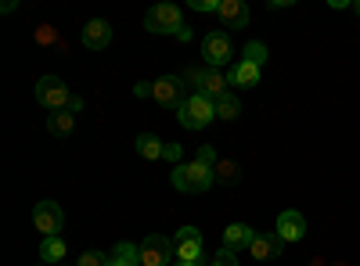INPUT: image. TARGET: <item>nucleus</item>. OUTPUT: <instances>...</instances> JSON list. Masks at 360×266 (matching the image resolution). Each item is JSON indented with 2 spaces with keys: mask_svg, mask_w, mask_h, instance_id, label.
Masks as SVG:
<instances>
[{
  "mask_svg": "<svg viewBox=\"0 0 360 266\" xmlns=\"http://www.w3.org/2000/svg\"><path fill=\"white\" fill-rule=\"evenodd\" d=\"M220 22H224V29H245L249 25V18H252V11H249V4L245 0H220Z\"/></svg>",
  "mask_w": 360,
  "mask_h": 266,
  "instance_id": "f8f14e48",
  "label": "nucleus"
},
{
  "mask_svg": "<svg viewBox=\"0 0 360 266\" xmlns=\"http://www.w3.org/2000/svg\"><path fill=\"white\" fill-rule=\"evenodd\" d=\"M152 98H155L159 105H166V108H180V105L188 101V94H184V76H162V79H155Z\"/></svg>",
  "mask_w": 360,
  "mask_h": 266,
  "instance_id": "1a4fd4ad",
  "label": "nucleus"
},
{
  "mask_svg": "<svg viewBox=\"0 0 360 266\" xmlns=\"http://www.w3.org/2000/svg\"><path fill=\"white\" fill-rule=\"evenodd\" d=\"M144 29L148 33H166V36L188 40V25H184V15H180L176 4H155L144 15Z\"/></svg>",
  "mask_w": 360,
  "mask_h": 266,
  "instance_id": "f03ea898",
  "label": "nucleus"
},
{
  "mask_svg": "<svg viewBox=\"0 0 360 266\" xmlns=\"http://www.w3.org/2000/svg\"><path fill=\"white\" fill-rule=\"evenodd\" d=\"M152 91H155V83H144V79H137V86H134L137 98H152Z\"/></svg>",
  "mask_w": 360,
  "mask_h": 266,
  "instance_id": "c85d7f7f",
  "label": "nucleus"
},
{
  "mask_svg": "<svg viewBox=\"0 0 360 266\" xmlns=\"http://www.w3.org/2000/svg\"><path fill=\"white\" fill-rule=\"evenodd\" d=\"M184 83L195 86V94H205V98H213L220 101L227 94V76L224 69H188L184 72Z\"/></svg>",
  "mask_w": 360,
  "mask_h": 266,
  "instance_id": "39448f33",
  "label": "nucleus"
},
{
  "mask_svg": "<svg viewBox=\"0 0 360 266\" xmlns=\"http://www.w3.org/2000/svg\"><path fill=\"white\" fill-rule=\"evenodd\" d=\"M54 40H58V36H54V29H51V25H40V33H37V44H44V47H47V44H54Z\"/></svg>",
  "mask_w": 360,
  "mask_h": 266,
  "instance_id": "bb28decb",
  "label": "nucleus"
},
{
  "mask_svg": "<svg viewBox=\"0 0 360 266\" xmlns=\"http://www.w3.org/2000/svg\"><path fill=\"white\" fill-rule=\"evenodd\" d=\"M65 241L62 238H44V245H40V259H47V262H62L65 259Z\"/></svg>",
  "mask_w": 360,
  "mask_h": 266,
  "instance_id": "aec40b11",
  "label": "nucleus"
},
{
  "mask_svg": "<svg viewBox=\"0 0 360 266\" xmlns=\"http://www.w3.org/2000/svg\"><path fill=\"white\" fill-rule=\"evenodd\" d=\"M252 227L249 223H231L227 230H224V248H231V252H242V248H249L252 245Z\"/></svg>",
  "mask_w": 360,
  "mask_h": 266,
  "instance_id": "2eb2a0df",
  "label": "nucleus"
},
{
  "mask_svg": "<svg viewBox=\"0 0 360 266\" xmlns=\"http://www.w3.org/2000/svg\"><path fill=\"white\" fill-rule=\"evenodd\" d=\"M76 266H108V255L105 252H83L76 259Z\"/></svg>",
  "mask_w": 360,
  "mask_h": 266,
  "instance_id": "b1692460",
  "label": "nucleus"
},
{
  "mask_svg": "<svg viewBox=\"0 0 360 266\" xmlns=\"http://www.w3.org/2000/svg\"><path fill=\"white\" fill-rule=\"evenodd\" d=\"M195 159H198V162H205V166H213V169H217V162H220V159H217V152H213L209 144H205V147H198V155H195Z\"/></svg>",
  "mask_w": 360,
  "mask_h": 266,
  "instance_id": "a878e982",
  "label": "nucleus"
},
{
  "mask_svg": "<svg viewBox=\"0 0 360 266\" xmlns=\"http://www.w3.org/2000/svg\"><path fill=\"white\" fill-rule=\"evenodd\" d=\"M217 184V173H213V166H205V162H180L176 169H173V187L176 191H184V194H202V191H209Z\"/></svg>",
  "mask_w": 360,
  "mask_h": 266,
  "instance_id": "f257e3e1",
  "label": "nucleus"
},
{
  "mask_svg": "<svg viewBox=\"0 0 360 266\" xmlns=\"http://www.w3.org/2000/svg\"><path fill=\"white\" fill-rule=\"evenodd\" d=\"M191 8H195V11H220L217 0H191Z\"/></svg>",
  "mask_w": 360,
  "mask_h": 266,
  "instance_id": "cd10ccee",
  "label": "nucleus"
},
{
  "mask_svg": "<svg viewBox=\"0 0 360 266\" xmlns=\"http://www.w3.org/2000/svg\"><path fill=\"white\" fill-rule=\"evenodd\" d=\"M242 115V101H238L234 94H224L217 101V119H238Z\"/></svg>",
  "mask_w": 360,
  "mask_h": 266,
  "instance_id": "412c9836",
  "label": "nucleus"
},
{
  "mask_svg": "<svg viewBox=\"0 0 360 266\" xmlns=\"http://www.w3.org/2000/svg\"><path fill=\"white\" fill-rule=\"evenodd\" d=\"M173 266H202V262H184V259H173Z\"/></svg>",
  "mask_w": 360,
  "mask_h": 266,
  "instance_id": "7c9ffc66",
  "label": "nucleus"
},
{
  "mask_svg": "<svg viewBox=\"0 0 360 266\" xmlns=\"http://www.w3.org/2000/svg\"><path fill=\"white\" fill-rule=\"evenodd\" d=\"M33 223H37V230L44 234V238H58V230H62V223H65L62 205H58V201H37Z\"/></svg>",
  "mask_w": 360,
  "mask_h": 266,
  "instance_id": "6e6552de",
  "label": "nucleus"
},
{
  "mask_svg": "<svg viewBox=\"0 0 360 266\" xmlns=\"http://www.w3.org/2000/svg\"><path fill=\"white\" fill-rule=\"evenodd\" d=\"M213 173H217V180H224V184H234V180H238V162H231V159H220Z\"/></svg>",
  "mask_w": 360,
  "mask_h": 266,
  "instance_id": "4be33fe9",
  "label": "nucleus"
},
{
  "mask_svg": "<svg viewBox=\"0 0 360 266\" xmlns=\"http://www.w3.org/2000/svg\"><path fill=\"white\" fill-rule=\"evenodd\" d=\"M176 115H180V126L184 130H205L217 119V101L205 94H188V101L176 108Z\"/></svg>",
  "mask_w": 360,
  "mask_h": 266,
  "instance_id": "7ed1b4c3",
  "label": "nucleus"
},
{
  "mask_svg": "<svg viewBox=\"0 0 360 266\" xmlns=\"http://www.w3.org/2000/svg\"><path fill=\"white\" fill-rule=\"evenodd\" d=\"M134 144H137V155H141V159H148V162H155V159H166V144H162V140H159L155 133H141V137H137Z\"/></svg>",
  "mask_w": 360,
  "mask_h": 266,
  "instance_id": "f3484780",
  "label": "nucleus"
},
{
  "mask_svg": "<svg viewBox=\"0 0 360 266\" xmlns=\"http://www.w3.org/2000/svg\"><path fill=\"white\" fill-rule=\"evenodd\" d=\"M231 36L227 33H205L202 40V58H205V69H224L231 62Z\"/></svg>",
  "mask_w": 360,
  "mask_h": 266,
  "instance_id": "0eeeda50",
  "label": "nucleus"
},
{
  "mask_svg": "<svg viewBox=\"0 0 360 266\" xmlns=\"http://www.w3.org/2000/svg\"><path fill=\"white\" fill-rule=\"evenodd\" d=\"M40 266H47V262H40Z\"/></svg>",
  "mask_w": 360,
  "mask_h": 266,
  "instance_id": "473e14b6",
  "label": "nucleus"
},
{
  "mask_svg": "<svg viewBox=\"0 0 360 266\" xmlns=\"http://www.w3.org/2000/svg\"><path fill=\"white\" fill-rule=\"evenodd\" d=\"M108 266H141V248L130 241H119L115 252L108 255Z\"/></svg>",
  "mask_w": 360,
  "mask_h": 266,
  "instance_id": "a211bd4d",
  "label": "nucleus"
},
{
  "mask_svg": "<svg viewBox=\"0 0 360 266\" xmlns=\"http://www.w3.org/2000/svg\"><path fill=\"white\" fill-rule=\"evenodd\" d=\"M173 241H176V259L202 262V234H198V227H180L173 234Z\"/></svg>",
  "mask_w": 360,
  "mask_h": 266,
  "instance_id": "9d476101",
  "label": "nucleus"
},
{
  "mask_svg": "<svg viewBox=\"0 0 360 266\" xmlns=\"http://www.w3.org/2000/svg\"><path fill=\"white\" fill-rule=\"evenodd\" d=\"M72 126H76V112H51L47 115V130L54 133V137H69L72 133Z\"/></svg>",
  "mask_w": 360,
  "mask_h": 266,
  "instance_id": "6ab92c4d",
  "label": "nucleus"
},
{
  "mask_svg": "<svg viewBox=\"0 0 360 266\" xmlns=\"http://www.w3.org/2000/svg\"><path fill=\"white\" fill-rule=\"evenodd\" d=\"M176 259V241L166 234H148L141 241V266H173Z\"/></svg>",
  "mask_w": 360,
  "mask_h": 266,
  "instance_id": "20e7f679",
  "label": "nucleus"
},
{
  "mask_svg": "<svg viewBox=\"0 0 360 266\" xmlns=\"http://www.w3.org/2000/svg\"><path fill=\"white\" fill-rule=\"evenodd\" d=\"M242 62H252V65H259L263 69V62H266V47L256 40V44H245V58Z\"/></svg>",
  "mask_w": 360,
  "mask_h": 266,
  "instance_id": "5701e85b",
  "label": "nucleus"
},
{
  "mask_svg": "<svg viewBox=\"0 0 360 266\" xmlns=\"http://www.w3.org/2000/svg\"><path fill=\"white\" fill-rule=\"evenodd\" d=\"M353 11H356V15H360V0H356V4H353Z\"/></svg>",
  "mask_w": 360,
  "mask_h": 266,
  "instance_id": "2f4dec72",
  "label": "nucleus"
},
{
  "mask_svg": "<svg viewBox=\"0 0 360 266\" xmlns=\"http://www.w3.org/2000/svg\"><path fill=\"white\" fill-rule=\"evenodd\" d=\"M281 238L278 234H256L252 238V245H249V252H252V259H259V262H270V259H278V252H281Z\"/></svg>",
  "mask_w": 360,
  "mask_h": 266,
  "instance_id": "4468645a",
  "label": "nucleus"
},
{
  "mask_svg": "<svg viewBox=\"0 0 360 266\" xmlns=\"http://www.w3.org/2000/svg\"><path fill=\"white\" fill-rule=\"evenodd\" d=\"M79 40H83L86 51H105V47L112 44V25H108L105 18H90V22L83 25Z\"/></svg>",
  "mask_w": 360,
  "mask_h": 266,
  "instance_id": "9b49d317",
  "label": "nucleus"
},
{
  "mask_svg": "<svg viewBox=\"0 0 360 266\" xmlns=\"http://www.w3.org/2000/svg\"><path fill=\"white\" fill-rule=\"evenodd\" d=\"M303 234H307V220H303V213L285 209V213L278 216V238H281L285 245H292V241H303Z\"/></svg>",
  "mask_w": 360,
  "mask_h": 266,
  "instance_id": "ddd939ff",
  "label": "nucleus"
},
{
  "mask_svg": "<svg viewBox=\"0 0 360 266\" xmlns=\"http://www.w3.org/2000/svg\"><path fill=\"white\" fill-rule=\"evenodd\" d=\"M227 79H231L234 86H245V91H252V86H259V65H252V62H238V65L227 72Z\"/></svg>",
  "mask_w": 360,
  "mask_h": 266,
  "instance_id": "dca6fc26",
  "label": "nucleus"
},
{
  "mask_svg": "<svg viewBox=\"0 0 360 266\" xmlns=\"http://www.w3.org/2000/svg\"><path fill=\"white\" fill-rule=\"evenodd\" d=\"M72 98H76V94H72L58 76H44V79L37 83V101H40L47 112H65V108L72 105Z\"/></svg>",
  "mask_w": 360,
  "mask_h": 266,
  "instance_id": "423d86ee",
  "label": "nucleus"
},
{
  "mask_svg": "<svg viewBox=\"0 0 360 266\" xmlns=\"http://www.w3.org/2000/svg\"><path fill=\"white\" fill-rule=\"evenodd\" d=\"M209 266H238V259H234V252H231V248H220V252H217V259L209 262Z\"/></svg>",
  "mask_w": 360,
  "mask_h": 266,
  "instance_id": "393cba45",
  "label": "nucleus"
},
{
  "mask_svg": "<svg viewBox=\"0 0 360 266\" xmlns=\"http://www.w3.org/2000/svg\"><path fill=\"white\" fill-rule=\"evenodd\" d=\"M166 159H169V162L180 159V144H166Z\"/></svg>",
  "mask_w": 360,
  "mask_h": 266,
  "instance_id": "c756f323",
  "label": "nucleus"
}]
</instances>
